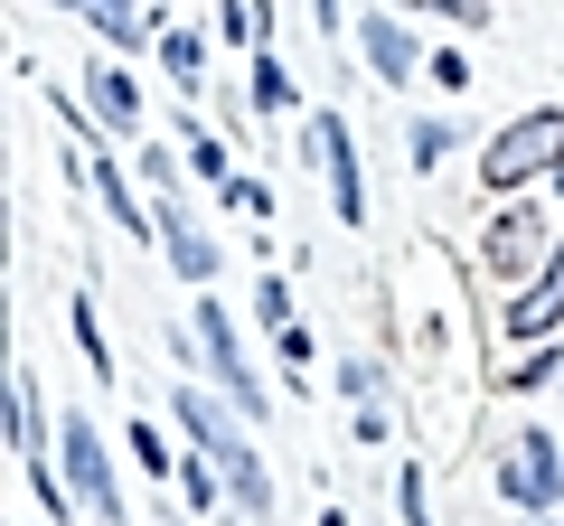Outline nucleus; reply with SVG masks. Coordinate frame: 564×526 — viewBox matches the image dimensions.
<instances>
[{
    "label": "nucleus",
    "mask_w": 564,
    "mask_h": 526,
    "mask_svg": "<svg viewBox=\"0 0 564 526\" xmlns=\"http://www.w3.org/2000/svg\"><path fill=\"white\" fill-rule=\"evenodd\" d=\"M536 254H545V217H536V207H508V217L489 226V273H499V283H518Z\"/></svg>",
    "instance_id": "obj_9"
},
{
    "label": "nucleus",
    "mask_w": 564,
    "mask_h": 526,
    "mask_svg": "<svg viewBox=\"0 0 564 526\" xmlns=\"http://www.w3.org/2000/svg\"><path fill=\"white\" fill-rule=\"evenodd\" d=\"M254 113H292V76L273 66V47L254 39Z\"/></svg>",
    "instance_id": "obj_15"
},
{
    "label": "nucleus",
    "mask_w": 564,
    "mask_h": 526,
    "mask_svg": "<svg viewBox=\"0 0 564 526\" xmlns=\"http://www.w3.org/2000/svg\"><path fill=\"white\" fill-rule=\"evenodd\" d=\"M395 498H404V526H433V517H423V470H404V480H395Z\"/></svg>",
    "instance_id": "obj_23"
},
{
    "label": "nucleus",
    "mask_w": 564,
    "mask_h": 526,
    "mask_svg": "<svg viewBox=\"0 0 564 526\" xmlns=\"http://www.w3.org/2000/svg\"><path fill=\"white\" fill-rule=\"evenodd\" d=\"M254 310H263V329H292V302H282V283H263V292H254Z\"/></svg>",
    "instance_id": "obj_22"
},
{
    "label": "nucleus",
    "mask_w": 564,
    "mask_h": 526,
    "mask_svg": "<svg viewBox=\"0 0 564 526\" xmlns=\"http://www.w3.org/2000/svg\"><path fill=\"white\" fill-rule=\"evenodd\" d=\"M170 414H180V432L207 451V461H217L226 498H236L245 517H273V470H263V451H254V432H245V405H236V395L180 385V395H170Z\"/></svg>",
    "instance_id": "obj_1"
},
{
    "label": "nucleus",
    "mask_w": 564,
    "mask_h": 526,
    "mask_svg": "<svg viewBox=\"0 0 564 526\" xmlns=\"http://www.w3.org/2000/svg\"><path fill=\"white\" fill-rule=\"evenodd\" d=\"M452 142H462V132H452V122H443V113H423V122H414V132H404V161H414V169H433V161H443V151H452Z\"/></svg>",
    "instance_id": "obj_16"
},
{
    "label": "nucleus",
    "mask_w": 564,
    "mask_h": 526,
    "mask_svg": "<svg viewBox=\"0 0 564 526\" xmlns=\"http://www.w3.org/2000/svg\"><path fill=\"white\" fill-rule=\"evenodd\" d=\"M311 20H321V39H339V0H311Z\"/></svg>",
    "instance_id": "obj_24"
},
{
    "label": "nucleus",
    "mask_w": 564,
    "mask_h": 526,
    "mask_svg": "<svg viewBox=\"0 0 564 526\" xmlns=\"http://www.w3.org/2000/svg\"><path fill=\"white\" fill-rule=\"evenodd\" d=\"M10 442H20V470L47 461V442H39V405H29V366H10Z\"/></svg>",
    "instance_id": "obj_13"
},
{
    "label": "nucleus",
    "mask_w": 564,
    "mask_h": 526,
    "mask_svg": "<svg viewBox=\"0 0 564 526\" xmlns=\"http://www.w3.org/2000/svg\"><path fill=\"white\" fill-rule=\"evenodd\" d=\"M85 103H95V122H104V132H122V142L141 132V95H132V76H122L113 57L85 66Z\"/></svg>",
    "instance_id": "obj_10"
},
{
    "label": "nucleus",
    "mask_w": 564,
    "mask_h": 526,
    "mask_svg": "<svg viewBox=\"0 0 564 526\" xmlns=\"http://www.w3.org/2000/svg\"><path fill=\"white\" fill-rule=\"evenodd\" d=\"M545 169H564V113H518L499 132V142L480 151V188H527V179H545Z\"/></svg>",
    "instance_id": "obj_2"
},
{
    "label": "nucleus",
    "mask_w": 564,
    "mask_h": 526,
    "mask_svg": "<svg viewBox=\"0 0 564 526\" xmlns=\"http://www.w3.org/2000/svg\"><path fill=\"white\" fill-rule=\"evenodd\" d=\"M57 451H66V489H76V507L95 526H122V498H113V461H104V432L85 424V414H66L57 424Z\"/></svg>",
    "instance_id": "obj_4"
},
{
    "label": "nucleus",
    "mask_w": 564,
    "mask_h": 526,
    "mask_svg": "<svg viewBox=\"0 0 564 526\" xmlns=\"http://www.w3.org/2000/svg\"><path fill=\"white\" fill-rule=\"evenodd\" d=\"M423 76H433V85H470V57H462V47H433V57H423Z\"/></svg>",
    "instance_id": "obj_19"
},
{
    "label": "nucleus",
    "mask_w": 564,
    "mask_h": 526,
    "mask_svg": "<svg viewBox=\"0 0 564 526\" xmlns=\"http://www.w3.org/2000/svg\"><path fill=\"white\" fill-rule=\"evenodd\" d=\"M226 207H236V217H273V188H254V179H226Z\"/></svg>",
    "instance_id": "obj_18"
},
{
    "label": "nucleus",
    "mask_w": 564,
    "mask_h": 526,
    "mask_svg": "<svg viewBox=\"0 0 564 526\" xmlns=\"http://www.w3.org/2000/svg\"><path fill=\"white\" fill-rule=\"evenodd\" d=\"M57 10L95 20L104 39H113V57H132V47H141V0H57Z\"/></svg>",
    "instance_id": "obj_12"
},
{
    "label": "nucleus",
    "mask_w": 564,
    "mask_h": 526,
    "mask_svg": "<svg viewBox=\"0 0 564 526\" xmlns=\"http://www.w3.org/2000/svg\"><path fill=\"white\" fill-rule=\"evenodd\" d=\"M311 151H321V169H329L339 226H358V217H367V198H358V142H348V122H339V113H321V122H311Z\"/></svg>",
    "instance_id": "obj_8"
},
{
    "label": "nucleus",
    "mask_w": 564,
    "mask_h": 526,
    "mask_svg": "<svg viewBox=\"0 0 564 526\" xmlns=\"http://www.w3.org/2000/svg\"><path fill=\"white\" fill-rule=\"evenodd\" d=\"M555 320H564V244L545 254V273L527 283V302H508V329H518V339H545Z\"/></svg>",
    "instance_id": "obj_11"
},
{
    "label": "nucleus",
    "mask_w": 564,
    "mask_h": 526,
    "mask_svg": "<svg viewBox=\"0 0 564 526\" xmlns=\"http://www.w3.org/2000/svg\"><path fill=\"white\" fill-rule=\"evenodd\" d=\"M555 366H564V358H545V348H536V358H527V366H508L499 385H508V395H527V385H545V376H555Z\"/></svg>",
    "instance_id": "obj_20"
},
{
    "label": "nucleus",
    "mask_w": 564,
    "mask_h": 526,
    "mask_svg": "<svg viewBox=\"0 0 564 526\" xmlns=\"http://www.w3.org/2000/svg\"><path fill=\"white\" fill-rule=\"evenodd\" d=\"M151 217H161V254H170V273H180V283H217V235H207V226H188V207L170 198V207H151Z\"/></svg>",
    "instance_id": "obj_7"
},
{
    "label": "nucleus",
    "mask_w": 564,
    "mask_h": 526,
    "mask_svg": "<svg viewBox=\"0 0 564 526\" xmlns=\"http://www.w3.org/2000/svg\"><path fill=\"white\" fill-rule=\"evenodd\" d=\"M404 10H433V20H452V29H480L489 20V0H404Z\"/></svg>",
    "instance_id": "obj_17"
},
{
    "label": "nucleus",
    "mask_w": 564,
    "mask_h": 526,
    "mask_svg": "<svg viewBox=\"0 0 564 526\" xmlns=\"http://www.w3.org/2000/svg\"><path fill=\"white\" fill-rule=\"evenodd\" d=\"M188 161H198L207 179H226V142H207V132H188Z\"/></svg>",
    "instance_id": "obj_21"
},
{
    "label": "nucleus",
    "mask_w": 564,
    "mask_h": 526,
    "mask_svg": "<svg viewBox=\"0 0 564 526\" xmlns=\"http://www.w3.org/2000/svg\"><path fill=\"white\" fill-rule=\"evenodd\" d=\"M358 57H367V76H386V85H414L423 76V47H414V29H404L395 10H367V20H358Z\"/></svg>",
    "instance_id": "obj_6"
},
{
    "label": "nucleus",
    "mask_w": 564,
    "mask_h": 526,
    "mask_svg": "<svg viewBox=\"0 0 564 526\" xmlns=\"http://www.w3.org/2000/svg\"><path fill=\"white\" fill-rule=\"evenodd\" d=\"M499 498L527 507V517H545V507L564 498V442H555V432H518V442H508V461H499Z\"/></svg>",
    "instance_id": "obj_3"
},
{
    "label": "nucleus",
    "mask_w": 564,
    "mask_h": 526,
    "mask_svg": "<svg viewBox=\"0 0 564 526\" xmlns=\"http://www.w3.org/2000/svg\"><path fill=\"white\" fill-rule=\"evenodd\" d=\"M188 329H198V348H207V366H217V385L236 395L245 414H254V405H263V385H254V366H245V348H236V320H226L217 302H198V310H188Z\"/></svg>",
    "instance_id": "obj_5"
},
{
    "label": "nucleus",
    "mask_w": 564,
    "mask_h": 526,
    "mask_svg": "<svg viewBox=\"0 0 564 526\" xmlns=\"http://www.w3.org/2000/svg\"><path fill=\"white\" fill-rule=\"evenodd\" d=\"M161 66H170V85H180V95H198V76H207V39H198V29H170V39H161Z\"/></svg>",
    "instance_id": "obj_14"
}]
</instances>
